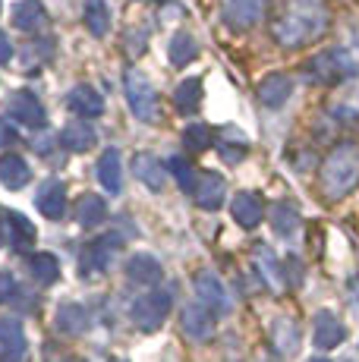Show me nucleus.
I'll use <instances>...</instances> for the list:
<instances>
[{
  "label": "nucleus",
  "mask_w": 359,
  "mask_h": 362,
  "mask_svg": "<svg viewBox=\"0 0 359 362\" xmlns=\"http://www.w3.org/2000/svg\"><path fill=\"white\" fill-rule=\"evenodd\" d=\"M196 54H199V45H196V38H192L189 32H177L174 38H170L167 57H170V64H174V66L192 64V60H196Z\"/></svg>",
  "instance_id": "32"
},
{
  "label": "nucleus",
  "mask_w": 359,
  "mask_h": 362,
  "mask_svg": "<svg viewBox=\"0 0 359 362\" xmlns=\"http://www.w3.org/2000/svg\"><path fill=\"white\" fill-rule=\"evenodd\" d=\"M98 180L107 192H120L123 186V173H120V155L117 148H105L98 158Z\"/></svg>",
  "instance_id": "26"
},
{
  "label": "nucleus",
  "mask_w": 359,
  "mask_h": 362,
  "mask_svg": "<svg viewBox=\"0 0 359 362\" xmlns=\"http://www.w3.org/2000/svg\"><path fill=\"white\" fill-rule=\"evenodd\" d=\"M6 224H10V243L13 249H19V252H25V249L35 243V227H32V221L25 218V214H6Z\"/></svg>",
  "instance_id": "33"
},
{
  "label": "nucleus",
  "mask_w": 359,
  "mask_h": 362,
  "mask_svg": "<svg viewBox=\"0 0 359 362\" xmlns=\"http://www.w3.org/2000/svg\"><path fill=\"white\" fill-rule=\"evenodd\" d=\"M331 29V4L328 0H281L271 19L274 45L296 51V47L315 45Z\"/></svg>",
  "instance_id": "1"
},
{
  "label": "nucleus",
  "mask_w": 359,
  "mask_h": 362,
  "mask_svg": "<svg viewBox=\"0 0 359 362\" xmlns=\"http://www.w3.org/2000/svg\"><path fill=\"white\" fill-rule=\"evenodd\" d=\"M6 110L23 127H45V107H41V101L32 92H16L10 104H6Z\"/></svg>",
  "instance_id": "14"
},
{
  "label": "nucleus",
  "mask_w": 359,
  "mask_h": 362,
  "mask_svg": "<svg viewBox=\"0 0 359 362\" xmlns=\"http://www.w3.org/2000/svg\"><path fill=\"white\" fill-rule=\"evenodd\" d=\"M86 29L95 35V38H105L110 32V10L105 0H88L86 4Z\"/></svg>",
  "instance_id": "34"
},
{
  "label": "nucleus",
  "mask_w": 359,
  "mask_h": 362,
  "mask_svg": "<svg viewBox=\"0 0 359 362\" xmlns=\"http://www.w3.org/2000/svg\"><path fill=\"white\" fill-rule=\"evenodd\" d=\"M319 186L328 202H337L359 186V148L353 142H337L319 167Z\"/></svg>",
  "instance_id": "2"
},
{
  "label": "nucleus",
  "mask_w": 359,
  "mask_h": 362,
  "mask_svg": "<svg viewBox=\"0 0 359 362\" xmlns=\"http://www.w3.org/2000/svg\"><path fill=\"white\" fill-rule=\"evenodd\" d=\"M341 47H343V51H347V57H350V60H353V64L359 66V23L350 25V32L343 35Z\"/></svg>",
  "instance_id": "38"
},
{
  "label": "nucleus",
  "mask_w": 359,
  "mask_h": 362,
  "mask_svg": "<svg viewBox=\"0 0 359 362\" xmlns=\"http://www.w3.org/2000/svg\"><path fill=\"white\" fill-rule=\"evenodd\" d=\"M189 192H192V199H196L199 208L218 211V208L224 205V196H227V180L220 177L218 170H199Z\"/></svg>",
  "instance_id": "8"
},
{
  "label": "nucleus",
  "mask_w": 359,
  "mask_h": 362,
  "mask_svg": "<svg viewBox=\"0 0 359 362\" xmlns=\"http://www.w3.org/2000/svg\"><path fill=\"white\" fill-rule=\"evenodd\" d=\"M312 325H315L312 337H315V346H319V350H334V346H341V340L347 337V328H343L341 318H337L331 309L315 312Z\"/></svg>",
  "instance_id": "11"
},
{
  "label": "nucleus",
  "mask_w": 359,
  "mask_h": 362,
  "mask_svg": "<svg viewBox=\"0 0 359 362\" xmlns=\"http://www.w3.org/2000/svg\"><path fill=\"white\" fill-rule=\"evenodd\" d=\"M123 92H126V104L136 120L158 123V117H161V101H158L155 86H151V79L142 69L129 66L126 73H123Z\"/></svg>",
  "instance_id": "3"
},
{
  "label": "nucleus",
  "mask_w": 359,
  "mask_h": 362,
  "mask_svg": "<svg viewBox=\"0 0 359 362\" xmlns=\"http://www.w3.org/2000/svg\"><path fill=\"white\" fill-rule=\"evenodd\" d=\"M180 325H183V334L192 340H208L215 334V315L205 309L202 303H189L180 315Z\"/></svg>",
  "instance_id": "12"
},
{
  "label": "nucleus",
  "mask_w": 359,
  "mask_h": 362,
  "mask_svg": "<svg viewBox=\"0 0 359 362\" xmlns=\"http://www.w3.org/2000/svg\"><path fill=\"white\" fill-rule=\"evenodd\" d=\"M54 57V41H32L25 47V57H23V69L25 73H38L47 60Z\"/></svg>",
  "instance_id": "35"
},
{
  "label": "nucleus",
  "mask_w": 359,
  "mask_h": 362,
  "mask_svg": "<svg viewBox=\"0 0 359 362\" xmlns=\"http://www.w3.org/2000/svg\"><path fill=\"white\" fill-rule=\"evenodd\" d=\"M167 173L180 183V189H186V192L192 189V180H196V173H192V167H189L186 158H180V155L170 158V161H167Z\"/></svg>",
  "instance_id": "37"
},
{
  "label": "nucleus",
  "mask_w": 359,
  "mask_h": 362,
  "mask_svg": "<svg viewBox=\"0 0 359 362\" xmlns=\"http://www.w3.org/2000/svg\"><path fill=\"white\" fill-rule=\"evenodd\" d=\"M170 305H174V296H170V290H158V293H145L133 303V309H129V318H133V325L145 334L158 331L164 325V318H167Z\"/></svg>",
  "instance_id": "5"
},
{
  "label": "nucleus",
  "mask_w": 359,
  "mask_h": 362,
  "mask_svg": "<svg viewBox=\"0 0 359 362\" xmlns=\"http://www.w3.org/2000/svg\"><path fill=\"white\" fill-rule=\"evenodd\" d=\"M271 346L281 353V356H290V353L300 350V328L290 318H278L271 325Z\"/></svg>",
  "instance_id": "25"
},
{
  "label": "nucleus",
  "mask_w": 359,
  "mask_h": 362,
  "mask_svg": "<svg viewBox=\"0 0 359 362\" xmlns=\"http://www.w3.org/2000/svg\"><path fill=\"white\" fill-rule=\"evenodd\" d=\"M255 268H259L261 281H265L268 287H271V290H281V284H284V271H281L278 255H274L268 246H259V249H255Z\"/></svg>",
  "instance_id": "27"
},
{
  "label": "nucleus",
  "mask_w": 359,
  "mask_h": 362,
  "mask_svg": "<svg viewBox=\"0 0 359 362\" xmlns=\"http://www.w3.org/2000/svg\"><path fill=\"white\" fill-rule=\"evenodd\" d=\"M331 117H341V120L347 117V123H356L359 120V76L343 86L341 101L331 107Z\"/></svg>",
  "instance_id": "30"
},
{
  "label": "nucleus",
  "mask_w": 359,
  "mask_h": 362,
  "mask_svg": "<svg viewBox=\"0 0 359 362\" xmlns=\"http://www.w3.org/2000/svg\"><path fill=\"white\" fill-rule=\"evenodd\" d=\"M117 249H120V236H117V233H105V236H98L95 243H88L86 252L79 255V271H82V277H98V274H105V271L110 268V262H114Z\"/></svg>",
  "instance_id": "6"
},
{
  "label": "nucleus",
  "mask_w": 359,
  "mask_h": 362,
  "mask_svg": "<svg viewBox=\"0 0 359 362\" xmlns=\"http://www.w3.org/2000/svg\"><path fill=\"white\" fill-rule=\"evenodd\" d=\"M126 277L133 284H142V287H155V284L164 277V268H161V262H158L155 255L139 252V255H133V259L126 262Z\"/></svg>",
  "instance_id": "18"
},
{
  "label": "nucleus",
  "mask_w": 359,
  "mask_h": 362,
  "mask_svg": "<svg viewBox=\"0 0 359 362\" xmlns=\"http://www.w3.org/2000/svg\"><path fill=\"white\" fill-rule=\"evenodd\" d=\"M293 95V79L284 73H271L259 82V101L265 107H284Z\"/></svg>",
  "instance_id": "16"
},
{
  "label": "nucleus",
  "mask_w": 359,
  "mask_h": 362,
  "mask_svg": "<svg viewBox=\"0 0 359 362\" xmlns=\"http://www.w3.org/2000/svg\"><path fill=\"white\" fill-rule=\"evenodd\" d=\"M183 139H186V145H189V148L205 151V148H211V145H215V129L205 127V123H192V127H186Z\"/></svg>",
  "instance_id": "36"
},
{
  "label": "nucleus",
  "mask_w": 359,
  "mask_h": 362,
  "mask_svg": "<svg viewBox=\"0 0 359 362\" xmlns=\"http://www.w3.org/2000/svg\"><path fill=\"white\" fill-rule=\"evenodd\" d=\"M133 170L151 192H161L164 183H167V164H164L161 158H155V155H136L133 158Z\"/></svg>",
  "instance_id": "19"
},
{
  "label": "nucleus",
  "mask_w": 359,
  "mask_h": 362,
  "mask_svg": "<svg viewBox=\"0 0 359 362\" xmlns=\"http://www.w3.org/2000/svg\"><path fill=\"white\" fill-rule=\"evenodd\" d=\"M45 362H86V359L73 356V353H57V350H54V346H47V353H45Z\"/></svg>",
  "instance_id": "40"
},
{
  "label": "nucleus",
  "mask_w": 359,
  "mask_h": 362,
  "mask_svg": "<svg viewBox=\"0 0 359 362\" xmlns=\"http://www.w3.org/2000/svg\"><path fill=\"white\" fill-rule=\"evenodd\" d=\"M54 325H57L60 334H66V337H79V334H86L88 328V312L86 305L79 303H64L57 309V318H54Z\"/></svg>",
  "instance_id": "20"
},
{
  "label": "nucleus",
  "mask_w": 359,
  "mask_h": 362,
  "mask_svg": "<svg viewBox=\"0 0 359 362\" xmlns=\"http://www.w3.org/2000/svg\"><path fill=\"white\" fill-rule=\"evenodd\" d=\"M230 211H233V221H237L243 230H252V227H259L261 218H265V202L255 196V192H240V196L233 199Z\"/></svg>",
  "instance_id": "17"
},
{
  "label": "nucleus",
  "mask_w": 359,
  "mask_h": 362,
  "mask_svg": "<svg viewBox=\"0 0 359 362\" xmlns=\"http://www.w3.org/2000/svg\"><path fill=\"white\" fill-rule=\"evenodd\" d=\"M10 57H13V45H10V38L0 32V64H6Z\"/></svg>",
  "instance_id": "41"
},
{
  "label": "nucleus",
  "mask_w": 359,
  "mask_h": 362,
  "mask_svg": "<svg viewBox=\"0 0 359 362\" xmlns=\"http://www.w3.org/2000/svg\"><path fill=\"white\" fill-rule=\"evenodd\" d=\"M29 340H25L23 322L16 318H0V362H23Z\"/></svg>",
  "instance_id": "10"
},
{
  "label": "nucleus",
  "mask_w": 359,
  "mask_h": 362,
  "mask_svg": "<svg viewBox=\"0 0 359 362\" xmlns=\"http://www.w3.org/2000/svg\"><path fill=\"white\" fill-rule=\"evenodd\" d=\"M35 205L47 221H60L66 211V186L60 180H45L35 196Z\"/></svg>",
  "instance_id": "13"
},
{
  "label": "nucleus",
  "mask_w": 359,
  "mask_h": 362,
  "mask_svg": "<svg viewBox=\"0 0 359 362\" xmlns=\"http://www.w3.org/2000/svg\"><path fill=\"white\" fill-rule=\"evenodd\" d=\"M196 296H199V303H202L215 318L230 312V296H227L220 277L211 274V271H199V274H196Z\"/></svg>",
  "instance_id": "9"
},
{
  "label": "nucleus",
  "mask_w": 359,
  "mask_h": 362,
  "mask_svg": "<svg viewBox=\"0 0 359 362\" xmlns=\"http://www.w3.org/2000/svg\"><path fill=\"white\" fill-rule=\"evenodd\" d=\"M60 139H64V145L70 151H88L95 142H98V132L88 120H70L60 132Z\"/></svg>",
  "instance_id": "22"
},
{
  "label": "nucleus",
  "mask_w": 359,
  "mask_h": 362,
  "mask_svg": "<svg viewBox=\"0 0 359 362\" xmlns=\"http://www.w3.org/2000/svg\"><path fill=\"white\" fill-rule=\"evenodd\" d=\"M66 107L73 110L76 117H101L105 114V98H101L98 88L92 86H73L70 95H66Z\"/></svg>",
  "instance_id": "15"
},
{
  "label": "nucleus",
  "mask_w": 359,
  "mask_h": 362,
  "mask_svg": "<svg viewBox=\"0 0 359 362\" xmlns=\"http://www.w3.org/2000/svg\"><path fill=\"white\" fill-rule=\"evenodd\" d=\"M268 221H271L274 233L290 236L300 227V211H296L293 205H287V202H274V205L268 208Z\"/></svg>",
  "instance_id": "28"
},
{
  "label": "nucleus",
  "mask_w": 359,
  "mask_h": 362,
  "mask_svg": "<svg viewBox=\"0 0 359 362\" xmlns=\"http://www.w3.org/2000/svg\"><path fill=\"white\" fill-rule=\"evenodd\" d=\"M202 104V79H186L177 86L174 92V107L180 114H196Z\"/></svg>",
  "instance_id": "29"
},
{
  "label": "nucleus",
  "mask_w": 359,
  "mask_h": 362,
  "mask_svg": "<svg viewBox=\"0 0 359 362\" xmlns=\"http://www.w3.org/2000/svg\"><path fill=\"white\" fill-rule=\"evenodd\" d=\"M309 362H331V359H324V356H312V359H309Z\"/></svg>",
  "instance_id": "43"
},
{
  "label": "nucleus",
  "mask_w": 359,
  "mask_h": 362,
  "mask_svg": "<svg viewBox=\"0 0 359 362\" xmlns=\"http://www.w3.org/2000/svg\"><path fill=\"white\" fill-rule=\"evenodd\" d=\"M76 224L79 227H98L101 221L107 218V202L95 192H86L79 202H76Z\"/></svg>",
  "instance_id": "23"
},
{
  "label": "nucleus",
  "mask_w": 359,
  "mask_h": 362,
  "mask_svg": "<svg viewBox=\"0 0 359 362\" xmlns=\"http://www.w3.org/2000/svg\"><path fill=\"white\" fill-rule=\"evenodd\" d=\"M114 362H126V359H114Z\"/></svg>",
  "instance_id": "45"
},
{
  "label": "nucleus",
  "mask_w": 359,
  "mask_h": 362,
  "mask_svg": "<svg viewBox=\"0 0 359 362\" xmlns=\"http://www.w3.org/2000/svg\"><path fill=\"white\" fill-rule=\"evenodd\" d=\"M4 139H6V127L0 123V145H4Z\"/></svg>",
  "instance_id": "42"
},
{
  "label": "nucleus",
  "mask_w": 359,
  "mask_h": 362,
  "mask_svg": "<svg viewBox=\"0 0 359 362\" xmlns=\"http://www.w3.org/2000/svg\"><path fill=\"white\" fill-rule=\"evenodd\" d=\"M29 180H32V170H29V164H25V158H19V155L0 158V183H4L6 189H23Z\"/></svg>",
  "instance_id": "24"
},
{
  "label": "nucleus",
  "mask_w": 359,
  "mask_h": 362,
  "mask_svg": "<svg viewBox=\"0 0 359 362\" xmlns=\"http://www.w3.org/2000/svg\"><path fill=\"white\" fill-rule=\"evenodd\" d=\"M13 296H16V281H13V274L0 271V303H10Z\"/></svg>",
  "instance_id": "39"
},
{
  "label": "nucleus",
  "mask_w": 359,
  "mask_h": 362,
  "mask_svg": "<svg viewBox=\"0 0 359 362\" xmlns=\"http://www.w3.org/2000/svg\"><path fill=\"white\" fill-rule=\"evenodd\" d=\"M353 69H356V64L347 57V51H343L341 45L328 47V51H322L319 57H312L306 64L309 79L319 82V86H337V82H343Z\"/></svg>",
  "instance_id": "4"
},
{
  "label": "nucleus",
  "mask_w": 359,
  "mask_h": 362,
  "mask_svg": "<svg viewBox=\"0 0 359 362\" xmlns=\"http://www.w3.org/2000/svg\"><path fill=\"white\" fill-rule=\"evenodd\" d=\"M29 271L41 287H51V284H57V277H60V262L54 259L51 252H35L29 259Z\"/></svg>",
  "instance_id": "31"
},
{
  "label": "nucleus",
  "mask_w": 359,
  "mask_h": 362,
  "mask_svg": "<svg viewBox=\"0 0 359 362\" xmlns=\"http://www.w3.org/2000/svg\"><path fill=\"white\" fill-rule=\"evenodd\" d=\"M45 23H47V13L38 0H19V4L13 6V25H16L19 32H38Z\"/></svg>",
  "instance_id": "21"
},
{
  "label": "nucleus",
  "mask_w": 359,
  "mask_h": 362,
  "mask_svg": "<svg viewBox=\"0 0 359 362\" xmlns=\"http://www.w3.org/2000/svg\"><path fill=\"white\" fill-rule=\"evenodd\" d=\"M0 243H4V221H0Z\"/></svg>",
  "instance_id": "44"
},
{
  "label": "nucleus",
  "mask_w": 359,
  "mask_h": 362,
  "mask_svg": "<svg viewBox=\"0 0 359 362\" xmlns=\"http://www.w3.org/2000/svg\"><path fill=\"white\" fill-rule=\"evenodd\" d=\"M265 6L268 0H224L220 10H224V23L233 32H249L265 19Z\"/></svg>",
  "instance_id": "7"
}]
</instances>
